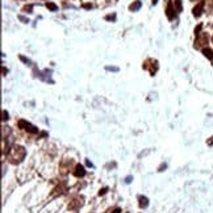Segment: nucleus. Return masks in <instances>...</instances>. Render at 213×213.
<instances>
[{"label":"nucleus","instance_id":"obj_25","mask_svg":"<svg viewBox=\"0 0 213 213\" xmlns=\"http://www.w3.org/2000/svg\"><path fill=\"white\" fill-rule=\"evenodd\" d=\"M212 42H213V37H212Z\"/></svg>","mask_w":213,"mask_h":213},{"label":"nucleus","instance_id":"obj_2","mask_svg":"<svg viewBox=\"0 0 213 213\" xmlns=\"http://www.w3.org/2000/svg\"><path fill=\"white\" fill-rule=\"evenodd\" d=\"M19 126H20L21 129H24V130L32 133V134L38 133V128H36L34 125H32L30 122H28V121H25V120H20L19 121Z\"/></svg>","mask_w":213,"mask_h":213},{"label":"nucleus","instance_id":"obj_16","mask_svg":"<svg viewBox=\"0 0 213 213\" xmlns=\"http://www.w3.org/2000/svg\"><path fill=\"white\" fill-rule=\"evenodd\" d=\"M107 70H112V71H117V67H107Z\"/></svg>","mask_w":213,"mask_h":213},{"label":"nucleus","instance_id":"obj_19","mask_svg":"<svg viewBox=\"0 0 213 213\" xmlns=\"http://www.w3.org/2000/svg\"><path fill=\"white\" fill-rule=\"evenodd\" d=\"M84 8H92L91 4H84Z\"/></svg>","mask_w":213,"mask_h":213},{"label":"nucleus","instance_id":"obj_20","mask_svg":"<svg viewBox=\"0 0 213 213\" xmlns=\"http://www.w3.org/2000/svg\"><path fill=\"white\" fill-rule=\"evenodd\" d=\"M208 145H213V137H212L211 141H208Z\"/></svg>","mask_w":213,"mask_h":213},{"label":"nucleus","instance_id":"obj_5","mask_svg":"<svg viewBox=\"0 0 213 213\" xmlns=\"http://www.w3.org/2000/svg\"><path fill=\"white\" fill-rule=\"evenodd\" d=\"M204 7H205V2H200L199 4H196L193 7V9H192V13H193V16L195 17H199V16H201V13H203V9H204Z\"/></svg>","mask_w":213,"mask_h":213},{"label":"nucleus","instance_id":"obj_10","mask_svg":"<svg viewBox=\"0 0 213 213\" xmlns=\"http://www.w3.org/2000/svg\"><path fill=\"white\" fill-rule=\"evenodd\" d=\"M172 3H174V7H175V9H176V12H182V9H183V7H182V0H172Z\"/></svg>","mask_w":213,"mask_h":213},{"label":"nucleus","instance_id":"obj_12","mask_svg":"<svg viewBox=\"0 0 213 213\" xmlns=\"http://www.w3.org/2000/svg\"><path fill=\"white\" fill-rule=\"evenodd\" d=\"M201 27H203V25H197V27L196 28H195V34H196V36H199V34H200V30H201Z\"/></svg>","mask_w":213,"mask_h":213},{"label":"nucleus","instance_id":"obj_11","mask_svg":"<svg viewBox=\"0 0 213 213\" xmlns=\"http://www.w3.org/2000/svg\"><path fill=\"white\" fill-rule=\"evenodd\" d=\"M46 7H48V8H49L50 11H53V12H55V11L58 9V7L54 4V3H48V4H46Z\"/></svg>","mask_w":213,"mask_h":213},{"label":"nucleus","instance_id":"obj_17","mask_svg":"<svg viewBox=\"0 0 213 213\" xmlns=\"http://www.w3.org/2000/svg\"><path fill=\"white\" fill-rule=\"evenodd\" d=\"M105 192H107V188H103L102 191H100V193H99V195H104Z\"/></svg>","mask_w":213,"mask_h":213},{"label":"nucleus","instance_id":"obj_13","mask_svg":"<svg viewBox=\"0 0 213 213\" xmlns=\"http://www.w3.org/2000/svg\"><path fill=\"white\" fill-rule=\"evenodd\" d=\"M116 19V15H109V16H105V20H114Z\"/></svg>","mask_w":213,"mask_h":213},{"label":"nucleus","instance_id":"obj_24","mask_svg":"<svg viewBox=\"0 0 213 213\" xmlns=\"http://www.w3.org/2000/svg\"><path fill=\"white\" fill-rule=\"evenodd\" d=\"M211 61H212V63H213V58H212V59H211Z\"/></svg>","mask_w":213,"mask_h":213},{"label":"nucleus","instance_id":"obj_1","mask_svg":"<svg viewBox=\"0 0 213 213\" xmlns=\"http://www.w3.org/2000/svg\"><path fill=\"white\" fill-rule=\"evenodd\" d=\"M7 154H8V158L12 163H20L25 158L27 151H25L23 146H13L12 149H9V151Z\"/></svg>","mask_w":213,"mask_h":213},{"label":"nucleus","instance_id":"obj_22","mask_svg":"<svg viewBox=\"0 0 213 213\" xmlns=\"http://www.w3.org/2000/svg\"><path fill=\"white\" fill-rule=\"evenodd\" d=\"M113 213H120V209H118V208H117V209H114Z\"/></svg>","mask_w":213,"mask_h":213},{"label":"nucleus","instance_id":"obj_6","mask_svg":"<svg viewBox=\"0 0 213 213\" xmlns=\"http://www.w3.org/2000/svg\"><path fill=\"white\" fill-rule=\"evenodd\" d=\"M74 175L75 176H84L86 175V170H84V167L83 166H80V164H78L77 167H75V171H74Z\"/></svg>","mask_w":213,"mask_h":213},{"label":"nucleus","instance_id":"obj_8","mask_svg":"<svg viewBox=\"0 0 213 213\" xmlns=\"http://www.w3.org/2000/svg\"><path fill=\"white\" fill-rule=\"evenodd\" d=\"M141 8V2L139 0H136L134 3H133V4H130L129 5V9L130 11H133V12H136V11H138Z\"/></svg>","mask_w":213,"mask_h":213},{"label":"nucleus","instance_id":"obj_18","mask_svg":"<svg viewBox=\"0 0 213 213\" xmlns=\"http://www.w3.org/2000/svg\"><path fill=\"white\" fill-rule=\"evenodd\" d=\"M24 9H25V11H32V5H29V7H28V5H27V7H25V8H24Z\"/></svg>","mask_w":213,"mask_h":213},{"label":"nucleus","instance_id":"obj_15","mask_svg":"<svg viewBox=\"0 0 213 213\" xmlns=\"http://www.w3.org/2000/svg\"><path fill=\"white\" fill-rule=\"evenodd\" d=\"M3 114H4V117H3V120H8V113H7L5 111L3 112Z\"/></svg>","mask_w":213,"mask_h":213},{"label":"nucleus","instance_id":"obj_23","mask_svg":"<svg viewBox=\"0 0 213 213\" xmlns=\"http://www.w3.org/2000/svg\"><path fill=\"white\" fill-rule=\"evenodd\" d=\"M153 4H157V0H153Z\"/></svg>","mask_w":213,"mask_h":213},{"label":"nucleus","instance_id":"obj_14","mask_svg":"<svg viewBox=\"0 0 213 213\" xmlns=\"http://www.w3.org/2000/svg\"><path fill=\"white\" fill-rule=\"evenodd\" d=\"M19 19H20L21 21H24V23H29V20L25 19V17H23V16H19Z\"/></svg>","mask_w":213,"mask_h":213},{"label":"nucleus","instance_id":"obj_21","mask_svg":"<svg viewBox=\"0 0 213 213\" xmlns=\"http://www.w3.org/2000/svg\"><path fill=\"white\" fill-rule=\"evenodd\" d=\"M130 179H132V176H128V178H126V183L130 182Z\"/></svg>","mask_w":213,"mask_h":213},{"label":"nucleus","instance_id":"obj_4","mask_svg":"<svg viewBox=\"0 0 213 213\" xmlns=\"http://www.w3.org/2000/svg\"><path fill=\"white\" fill-rule=\"evenodd\" d=\"M166 15H167L168 20H174L175 16H176V9L174 7V3H172V0H168L167 3V8H166Z\"/></svg>","mask_w":213,"mask_h":213},{"label":"nucleus","instance_id":"obj_26","mask_svg":"<svg viewBox=\"0 0 213 213\" xmlns=\"http://www.w3.org/2000/svg\"><path fill=\"white\" fill-rule=\"evenodd\" d=\"M192 2H195V0H192Z\"/></svg>","mask_w":213,"mask_h":213},{"label":"nucleus","instance_id":"obj_3","mask_svg":"<svg viewBox=\"0 0 213 213\" xmlns=\"http://www.w3.org/2000/svg\"><path fill=\"white\" fill-rule=\"evenodd\" d=\"M208 44V34L207 33H200L196 36V41H195V48H201Z\"/></svg>","mask_w":213,"mask_h":213},{"label":"nucleus","instance_id":"obj_9","mask_svg":"<svg viewBox=\"0 0 213 213\" xmlns=\"http://www.w3.org/2000/svg\"><path fill=\"white\" fill-rule=\"evenodd\" d=\"M139 207L141 208H146L147 205H149V200H147V197L145 196H139Z\"/></svg>","mask_w":213,"mask_h":213},{"label":"nucleus","instance_id":"obj_7","mask_svg":"<svg viewBox=\"0 0 213 213\" xmlns=\"http://www.w3.org/2000/svg\"><path fill=\"white\" fill-rule=\"evenodd\" d=\"M201 52H203L204 57H207L208 59H212V58H213V50H212L211 48H204L203 50H201Z\"/></svg>","mask_w":213,"mask_h":213}]
</instances>
